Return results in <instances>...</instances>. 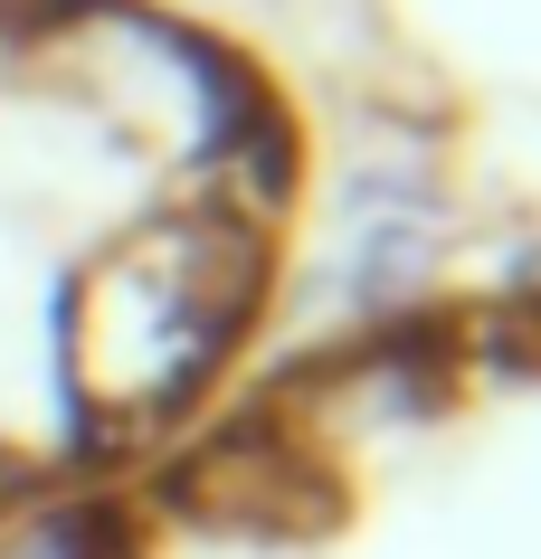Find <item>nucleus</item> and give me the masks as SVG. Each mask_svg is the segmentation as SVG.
<instances>
[{
  "mask_svg": "<svg viewBox=\"0 0 541 559\" xmlns=\"http://www.w3.org/2000/svg\"><path fill=\"white\" fill-rule=\"evenodd\" d=\"M105 540H115L105 512H48L20 540H0V559H105Z\"/></svg>",
  "mask_w": 541,
  "mask_h": 559,
  "instance_id": "nucleus-2",
  "label": "nucleus"
},
{
  "mask_svg": "<svg viewBox=\"0 0 541 559\" xmlns=\"http://www.w3.org/2000/svg\"><path fill=\"white\" fill-rule=\"evenodd\" d=\"M494 352H504L513 370H541V304H532V313H504V332H494Z\"/></svg>",
  "mask_w": 541,
  "mask_h": 559,
  "instance_id": "nucleus-3",
  "label": "nucleus"
},
{
  "mask_svg": "<svg viewBox=\"0 0 541 559\" xmlns=\"http://www.w3.org/2000/svg\"><path fill=\"white\" fill-rule=\"evenodd\" d=\"M180 512H200V522H228V531H304L314 512H324V484H314V465L304 455H285V445H210L200 465L180 474Z\"/></svg>",
  "mask_w": 541,
  "mask_h": 559,
  "instance_id": "nucleus-1",
  "label": "nucleus"
}]
</instances>
